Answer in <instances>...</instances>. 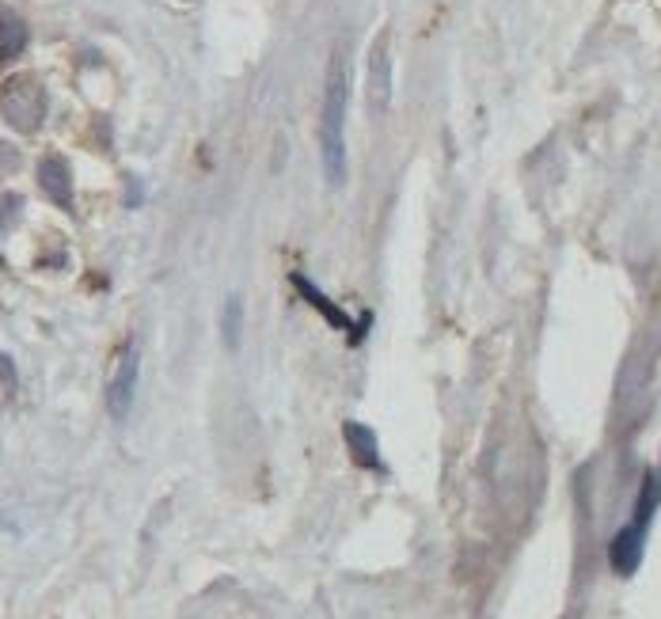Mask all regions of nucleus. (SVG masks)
Segmentation results:
<instances>
[{
	"label": "nucleus",
	"instance_id": "f03ea898",
	"mask_svg": "<svg viewBox=\"0 0 661 619\" xmlns=\"http://www.w3.org/2000/svg\"><path fill=\"white\" fill-rule=\"evenodd\" d=\"M0 111L8 118V126L19 133H35L46 118V92L35 76H12L0 92Z\"/></svg>",
	"mask_w": 661,
	"mask_h": 619
},
{
	"label": "nucleus",
	"instance_id": "423d86ee",
	"mask_svg": "<svg viewBox=\"0 0 661 619\" xmlns=\"http://www.w3.org/2000/svg\"><path fill=\"white\" fill-rule=\"evenodd\" d=\"M38 187L50 194L54 206H69L73 202V179H69V168L57 156H46L38 164Z\"/></svg>",
	"mask_w": 661,
	"mask_h": 619
},
{
	"label": "nucleus",
	"instance_id": "f8f14e48",
	"mask_svg": "<svg viewBox=\"0 0 661 619\" xmlns=\"http://www.w3.org/2000/svg\"><path fill=\"white\" fill-rule=\"evenodd\" d=\"M16 168H19V149H8V145L0 141V175H4V171L12 175Z\"/></svg>",
	"mask_w": 661,
	"mask_h": 619
},
{
	"label": "nucleus",
	"instance_id": "6e6552de",
	"mask_svg": "<svg viewBox=\"0 0 661 619\" xmlns=\"http://www.w3.org/2000/svg\"><path fill=\"white\" fill-rule=\"evenodd\" d=\"M658 506H661V475H658V471H646L643 487H639V498H635V513H631V521H635V525H643V528H650V521H654Z\"/></svg>",
	"mask_w": 661,
	"mask_h": 619
},
{
	"label": "nucleus",
	"instance_id": "f257e3e1",
	"mask_svg": "<svg viewBox=\"0 0 661 619\" xmlns=\"http://www.w3.org/2000/svg\"><path fill=\"white\" fill-rule=\"evenodd\" d=\"M346 103H350V57L346 50H335L323 80L320 111V160L331 187H342L346 179Z\"/></svg>",
	"mask_w": 661,
	"mask_h": 619
},
{
	"label": "nucleus",
	"instance_id": "9b49d317",
	"mask_svg": "<svg viewBox=\"0 0 661 619\" xmlns=\"http://www.w3.org/2000/svg\"><path fill=\"white\" fill-rule=\"evenodd\" d=\"M293 285H297V289H301V297L308 304H312V308H320L323 316H327V323H331V327H339V331H346V327H350V319H346V312H339V308H335V304L327 301V297H323L320 289H316V285L308 282V278H301V274H293Z\"/></svg>",
	"mask_w": 661,
	"mask_h": 619
},
{
	"label": "nucleus",
	"instance_id": "20e7f679",
	"mask_svg": "<svg viewBox=\"0 0 661 619\" xmlns=\"http://www.w3.org/2000/svg\"><path fill=\"white\" fill-rule=\"evenodd\" d=\"M137 369H141V354H137V346H126L118 354L114 376L107 384V411H111L114 422H126V414H130L133 395H137Z\"/></svg>",
	"mask_w": 661,
	"mask_h": 619
},
{
	"label": "nucleus",
	"instance_id": "9d476101",
	"mask_svg": "<svg viewBox=\"0 0 661 619\" xmlns=\"http://www.w3.org/2000/svg\"><path fill=\"white\" fill-rule=\"evenodd\" d=\"M240 338H244V301L232 293L221 308V342L228 350H240Z\"/></svg>",
	"mask_w": 661,
	"mask_h": 619
},
{
	"label": "nucleus",
	"instance_id": "ddd939ff",
	"mask_svg": "<svg viewBox=\"0 0 661 619\" xmlns=\"http://www.w3.org/2000/svg\"><path fill=\"white\" fill-rule=\"evenodd\" d=\"M0 384H8V388L16 384V365L8 361V354H0Z\"/></svg>",
	"mask_w": 661,
	"mask_h": 619
},
{
	"label": "nucleus",
	"instance_id": "0eeeda50",
	"mask_svg": "<svg viewBox=\"0 0 661 619\" xmlns=\"http://www.w3.org/2000/svg\"><path fill=\"white\" fill-rule=\"evenodd\" d=\"M342 433H346V445H350V452H354V460H358L361 468H380V452H377L373 430H365L361 422H346Z\"/></svg>",
	"mask_w": 661,
	"mask_h": 619
},
{
	"label": "nucleus",
	"instance_id": "39448f33",
	"mask_svg": "<svg viewBox=\"0 0 661 619\" xmlns=\"http://www.w3.org/2000/svg\"><path fill=\"white\" fill-rule=\"evenodd\" d=\"M646 532L650 528L635 525V521H627L616 536H612V544H608V563L612 570L620 574V578H631L639 566H643V555H646Z\"/></svg>",
	"mask_w": 661,
	"mask_h": 619
},
{
	"label": "nucleus",
	"instance_id": "7ed1b4c3",
	"mask_svg": "<svg viewBox=\"0 0 661 619\" xmlns=\"http://www.w3.org/2000/svg\"><path fill=\"white\" fill-rule=\"evenodd\" d=\"M365 103L369 114H388L392 107V35L380 31L377 42L369 46V61H365Z\"/></svg>",
	"mask_w": 661,
	"mask_h": 619
},
{
	"label": "nucleus",
	"instance_id": "1a4fd4ad",
	"mask_svg": "<svg viewBox=\"0 0 661 619\" xmlns=\"http://www.w3.org/2000/svg\"><path fill=\"white\" fill-rule=\"evenodd\" d=\"M23 46H27V23L16 12L0 8V57L23 54Z\"/></svg>",
	"mask_w": 661,
	"mask_h": 619
}]
</instances>
